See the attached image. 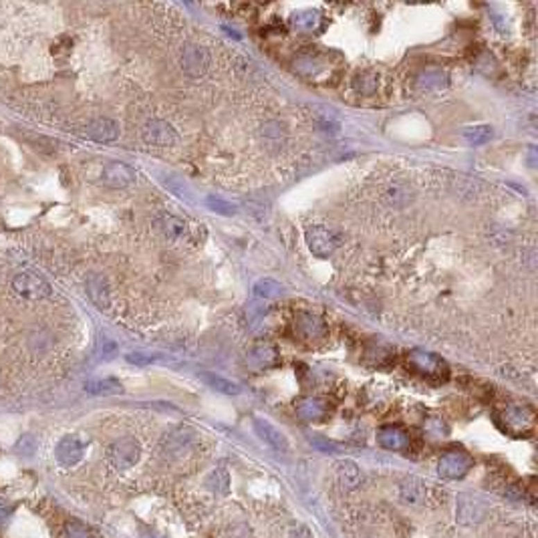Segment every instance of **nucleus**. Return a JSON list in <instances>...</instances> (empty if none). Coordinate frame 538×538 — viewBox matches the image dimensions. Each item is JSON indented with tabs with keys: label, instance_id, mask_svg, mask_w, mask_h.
<instances>
[{
	"label": "nucleus",
	"instance_id": "f257e3e1",
	"mask_svg": "<svg viewBox=\"0 0 538 538\" xmlns=\"http://www.w3.org/2000/svg\"><path fill=\"white\" fill-rule=\"evenodd\" d=\"M305 240H307L309 250H311L317 258H327V256H331L333 252L339 249V244H341L339 234L327 226L307 228Z\"/></svg>",
	"mask_w": 538,
	"mask_h": 538
},
{
	"label": "nucleus",
	"instance_id": "f03ea898",
	"mask_svg": "<svg viewBox=\"0 0 538 538\" xmlns=\"http://www.w3.org/2000/svg\"><path fill=\"white\" fill-rule=\"evenodd\" d=\"M12 290L22 296V299H28V301H39V299H47L53 289L51 285L39 276V274H33V272H21L15 276L12 280Z\"/></svg>",
	"mask_w": 538,
	"mask_h": 538
},
{
	"label": "nucleus",
	"instance_id": "7ed1b4c3",
	"mask_svg": "<svg viewBox=\"0 0 538 538\" xmlns=\"http://www.w3.org/2000/svg\"><path fill=\"white\" fill-rule=\"evenodd\" d=\"M140 455H142V448L133 437H121L113 442L109 448V460L117 470H129L131 466L137 464Z\"/></svg>",
	"mask_w": 538,
	"mask_h": 538
},
{
	"label": "nucleus",
	"instance_id": "20e7f679",
	"mask_svg": "<svg viewBox=\"0 0 538 538\" xmlns=\"http://www.w3.org/2000/svg\"><path fill=\"white\" fill-rule=\"evenodd\" d=\"M142 140L153 147H169L178 144V131L164 119H149L142 129Z\"/></svg>",
	"mask_w": 538,
	"mask_h": 538
},
{
	"label": "nucleus",
	"instance_id": "39448f33",
	"mask_svg": "<svg viewBox=\"0 0 538 538\" xmlns=\"http://www.w3.org/2000/svg\"><path fill=\"white\" fill-rule=\"evenodd\" d=\"M182 71L190 77H202L210 67V53L202 44H186L182 51Z\"/></svg>",
	"mask_w": 538,
	"mask_h": 538
},
{
	"label": "nucleus",
	"instance_id": "423d86ee",
	"mask_svg": "<svg viewBox=\"0 0 538 538\" xmlns=\"http://www.w3.org/2000/svg\"><path fill=\"white\" fill-rule=\"evenodd\" d=\"M472 468V457L464 452H448L442 455L439 464H437V472L442 478L448 480H457V478L466 476V472Z\"/></svg>",
	"mask_w": 538,
	"mask_h": 538
},
{
	"label": "nucleus",
	"instance_id": "0eeeda50",
	"mask_svg": "<svg viewBox=\"0 0 538 538\" xmlns=\"http://www.w3.org/2000/svg\"><path fill=\"white\" fill-rule=\"evenodd\" d=\"M135 180H137L135 169L121 162H109L101 169V182L107 187H127L135 184Z\"/></svg>",
	"mask_w": 538,
	"mask_h": 538
},
{
	"label": "nucleus",
	"instance_id": "6e6552de",
	"mask_svg": "<svg viewBox=\"0 0 538 538\" xmlns=\"http://www.w3.org/2000/svg\"><path fill=\"white\" fill-rule=\"evenodd\" d=\"M155 226L171 242H182V240L190 238V226H187L186 220H182V218L169 214V212H160L155 216Z\"/></svg>",
	"mask_w": 538,
	"mask_h": 538
},
{
	"label": "nucleus",
	"instance_id": "1a4fd4ad",
	"mask_svg": "<svg viewBox=\"0 0 538 538\" xmlns=\"http://www.w3.org/2000/svg\"><path fill=\"white\" fill-rule=\"evenodd\" d=\"M502 421H504V428L510 434H524L535 423V412L530 407H524V405H512V407L504 410Z\"/></svg>",
	"mask_w": 538,
	"mask_h": 538
},
{
	"label": "nucleus",
	"instance_id": "9d476101",
	"mask_svg": "<svg viewBox=\"0 0 538 538\" xmlns=\"http://www.w3.org/2000/svg\"><path fill=\"white\" fill-rule=\"evenodd\" d=\"M85 452V444L77 437V435H65L61 442L57 444V450H55V455H57V462L65 466V468H71L75 464L81 462Z\"/></svg>",
	"mask_w": 538,
	"mask_h": 538
},
{
	"label": "nucleus",
	"instance_id": "9b49d317",
	"mask_svg": "<svg viewBox=\"0 0 538 538\" xmlns=\"http://www.w3.org/2000/svg\"><path fill=\"white\" fill-rule=\"evenodd\" d=\"M85 133L97 144H111L119 137V124L109 117H97L85 127Z\"/></svg>",
	"mask_w": 538,
	"mask_h": 538
},
{
	"label": "nucleus",
	"instance_id": "f8f14e48",
	"mask_svg": "<svg viewBox=\"0 0 538 538\" xmlns=\"http://www.w3.org/2000/svg\"><path fill=\"white\" fill-rule=\"evenodd\" d=\"M85 287H87V294L93 301V305L97 309H101V311H107L109 305H111V292H109V283H107V278H105L103 274L91 272L87 276Z\"/></svg>",
	"mask_w": 538,
	"mask_h": 538
},
{
	"label": "nucleus",
	"instance_id": "ddd939ff",
	"mask_svg": "<svg viewBox=\"0 0 538 538\" xmlns=\"http://www.w3.org/2000/svg\"><path fill=\"white\" fill-rule=\"evenodd\" d=\"M254 430L260 435V439H264L270 448H274L276 452H287L289 450V439L283 434L276 426H272L269 419L262 417H254Z\"/></svg>",
	"mask_w": 538,
	"mask_h": 538
},
{
	"label": "nucleus",
	"instance_id": "4468645a",
	"mask_svg": "<svg viewBox=\"0 0 538 538\" xmlns=\"http://www.w3.org/2000/svg\"><path fill=\"white\" fill-rule=\"evenodd\" d=\"M377 439H379V444H381L385 450H394V452L405 450L407 444H410V437L405 435V432L399 430V428H394V426L381 428L379 434H377Z\"/></svg>",
	"mask_w": 538,
	"mask_h": 538
},
{
	"label": "nucleus",
	"instance_id": "2eb2a0df",
	"mask_svg": "<svg viewBox=\"0 0 538 538\" xmlns=\"http://www.w3.org/2000/svg\"><path fill=\"white\" fill-rule=\"evenodd\" d=\"M337 476H339V482L343 484V488H347V490L359 488L363 482V474H361L359 466L351 460H343L337 464Z\"/></svg>",
	"mask_w": 538,
	"mask_h": 538
},
{
	"label": "nucleus",
	"instance_id": "dca6fc26",
	"mask_svg": "<svg viewBox=\"0 0 538 538\" xmlns=\"http://www.w3.org/2000/svg\"><path fill=\"white\" fill-rule=\"evenodd\" d=\"M294 327H296V333H299L303 339H319V337L325 335V325H323L317 317L307 314V312H301V314L296 317Z\"/></svg>",
	"mask_w": 538,
	"mask_h": 538
},
{
	"label": "nucleus",
	"instance_id": "f3484780",
	"mask_svg": "<svg viewBox=\"0 0 538 538\" xmlns=\"http://www.w3.org/2000/svg\"><path fill=\"white\" fill-rule=\"evenodd\" d=\"M401 500L405 504H423L426 500V484L419 478H405L399 486Z\"/></svg>",
	"mask_w": 538,
	"mask_h": 538
},
{
	"label": "nucleus",
	"instance_id": "a211bd4d",
	"mask_svg": "<svg viewBox=\"0 0 538 538\" xmlns=\"http://www.w3.org/2000/svg\"><path fill=\"white\" fill-rule=\"evenodd\" d=\"M482 516H484V510H482L478 500L466 496L460 498V504H457V518H460V522L472 524V522H480Z\"/></svg>",
	"mask_w": 538,
	"mask_h": 538
},
{
	"label": "nucleus",
	"instance_id": "6ab92c4d",
	"mask_svg": "<svg viewBox=\"0 0 538 538\" xmlns=\"http://www.w3.org/2000/svg\"><path fill=\"white\" fill-rule=\"evenodd\" d=\"M200 379L206 383L208 387H212L214 392H220L224 395H238L240 394V385H236L234 381L224 379L216 373H200Z\"/></svg>",
	"mask_w": 538,
	"mask_h": 538
},
{
	"label": "nucleus",
	"instance_id": "aec40b11",
	"mask_svg": "<svg viewBox=\"0 0 538 538\" xmlns=\"http://www.w3.org/2000/svg\"><path fill=\"white\" fill-rule=\"evenodd\" d=\"M296 412L307 421H319L327 415V405L319 399H305V401L299 403Z\"/></svg>",
	"mask_w": 538,
	"mask_h": 538
},
{
	"label": "nucleus",
	"instance_id": "412c9836",
	"mask_svg": "<svg viewBox=\"0 0 538 538\" xmlns=\"http://www.w3.org/2000/svg\"><path fill=\"white\" fill-rule=\"evenodd\" d=\"M494 135V129L490 125H472L464 129V137L472 145H482L486 142H490Z\"/></svg>",
	"mask_w": 538,
	"mask_h": 538
},
{
	"label": "nucleus",
	"instance_id": "4be33fe9",
	"mask_svg": "<svg viewBox=\"0 0 538 538\" xmlns=\"http://www.w3.org/2000/svg\"><path fill=\"white\" fill-rule=\"evenodd\" d=\"M412 361L415 367L423 373H439V369H444V361H439L435 355H430V353H415L412 355Z\"/></svg>",
	"mask_w": 538,
	"mask_h": 538
},
{
	"label": "nucleus",
	"instance_id": "5701e85b",
	"mask_svg": "<svg viewBox=\"0 0 538 538\" xmlns=\"http://www.w3.org/2000/svg\"><path fill=\"white\" fill-rule=\"evenodd\" d=\"M87 392L93 395H115L121 394L124 387H121V383L115 381V379H99V381L87 383Z\"/></svg>",
	"mask_w": 538,
	"mask_h": 538
},
{
	"label": "nucleus",
	"instance_id": "b1692460",
	"mask_svg": "<svg viewBox=\"0 0 538 538\" xmlns=\"http://www.w3.org/2000/svg\"><path fill=\"white\" fill-rule=\"evenodd\" d=\"M283 292V285L274 278H260L254 285V294L260 299H274Z\"/></svg>",
	"mask_w": 538,
	"mask_h": 538
},
{
	"label": "nucleus",
	"instance_id": "393cba45",
	"mask_svg": "<svg viewBox=\"0 0 538 538\" xmlns=\"http://www.w3.org/2000/svg\"><path fill=\"white\" fill-rule=\"evenodd\" d=\"M228 484H230V480H228V472L224 468H216V470L210 474V478H208V486H210L214 492H220V494H226Z\"/></svg>",
	"mask_w": 538,
	"mask_h": 538
},
{
	"label": "nucleus",
	"instance_id": "a878e982",
	"mask_svg": "<svg viewBox=\"0 0 538 538\" xmlns=\"http://www.w3.org/2000/svg\"><path fill=\"white\" fill-rule=\"evenodd\" d=\"M206 206L210 208L212 212L222 214V216H234V214L238 212V208L234 206V204H230V202L222 200V198H214V196H208Z\"/></svg>",
	"mask_w": 538,
	"mask_h": 538
},
{
	"label": "nucleus",
	"instance_id": "bb28decb",
	"mask_svg": "<svg viewBox=\"0 0 538 538\" xmlns=\"http://www.w3.org/2000/svg\"><path fill=\"white\" fill-rule=\"evenodd\" d=\"M419 85L426 87V89H439V87L446 85V75L442 71H426L419 77Z\"/></svg>",
	"mask_w": 538,
	"mask_h": 538
},
{
	"label": "nucleus",
	"instance_id": "cd10ccee",
	"mask_svg": "<svg viewBox=\"0 0 538 538\" xmlns=\"http://www.w3.org/2000/svg\"><path fill=\"white\" fill-rule=\"evenodd\" d=\"M292 22H294L299 28H303V31H312V28L319 24V15H317V12H311V10H305V12L294 15Z\"/></svg>",
	"mask_w": 538,
	"mask_h": 538
},
{
	"label": "nucleus",
	"instance_id": "c85d7f7f",
	"mask_svg": "<svg viewBox=\"0 0 538 538\" xmlns=\"http://www.w3.org/2000/svg\"><path fill=\"white\" fill-rule=\"evenodd\" d=\"M67 538H97L85 524L81 522H71L67 526Z\"/></svg>",
	"mask_w": 538,
	"mask_h": 538
},
{
	"label": "nucleus",
	"instance_id": "c756f323",
	"mask_svg": "<svg viewBox=\"0 0 538 538\" xmlns=\"http://www.w3.org/2000/svg\"><path fill=\"white\" fill-rule=\"evenodd\" d=\"M164 359L162 355H151V353H129L127 355V361L129 363H135V365H149V363H155Z\"/></svg>",
	"mask_w": 538,
	"mask_h": 538
},
{
	"label": "nucleus",
	"instance_id": "7c9ffc66",
	"mask_svg": "<svg viewBox=\"0 0 538 538\" xmlns=\"http://www.w3.org/2000/svg\"><path fill=\"white\" fill-rule=\"evenodd\" d=\"M166 186L169 187L178 198H182V200H190V190L184 186V182H180V180H176V178H167Z\"/></svg>",
	"mask_w": 538,
	"mask_h": 538
},
{
	"label": "nucleus",
	"instance_id": "2f4dec72",
	"mask_svg": "<svg viewBox=\"0 0 538 538\" xmlns=\"http://www.w3.org/2000/svg\"><path fill=\"white\" fill-rule=\"evenodd\" d=\"M375 87H377V77H375V75H361V77L357 79V89H359L361 93H365V95L373 93Z\"/></svg>",
	"mask_w": 538,
	"mask_h": 538
}]
</instances>
